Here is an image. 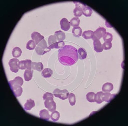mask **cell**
Returning <instances> with one entry per match:
<instances>
[{
  "instance_id": "obj_1",
  "label": "cell",
  "mask_w": 128,
  "mask_h": 126,
  "mask_svg": "<svg viewBox=\"0 0 128 126\" xmlns=\"http://www.w3.org/2000/svg\"><path fill=\"white\" fill-rule=\"evenodd\" d=\"M58 57L60 62L67 66L74 65L79 59L77 49L70 45H65L58 50Z\"/></svg>"
},
{
  "instance_id": "obj_2",
  "label": "cell",
  "mask_w": 128,
  "mask_h": 126,
  "mask_svg": "<svg viewBox=\"0 0 128 126\" xmlns=\"http://www.w3.org/2000/svg\"><path fill=\"white\" fill-rule=\"evenodd\" d=\"M53 97H48L44 100V106L48 109L50 112H52L55 111L56 108V103L54 100Z\"/></svg>"
},
{
  "instance_id": "obj_3",
  "label": "cell",
  "mask_w": 128,
  "mask_h": 126,
  "mask_svg": "<svg viewBox=\"0 0 128 126\" xmlns=\"http://www.w3.org/2000/svg\"><path fill=\"white\" fill-rule=\"evenodd\" d=\"M69 93L67 89L60 90L58 88H56L53 91V94L56 97H58L61 100H66L68 98Z\"/></svg>"
},
{
  "instance_id": "obj_4",
  "label": "cell",
  "mask_w": 128,
  "mask_h": 126,
  "mask_svg": "<svg viewBox=\"0 0 128 126\" xmlns=\"http://www.w3.org/2000/svg\"><path fill=\"white\" fill-rule=\"evenodd\" d=\"M74 3L75 4L76 6L73 11L74 15L76 16V17H80L83 14L82 9L86 5L83 3L79 2H74Z\"/></svg>"
},
{
  "instance_id": "obj_5",
  "label": "cell",
  "mask_w": 128,
  "mask_h": 126,
  "mask_svg": "<svg viewBox=\"0 0 128 126\" xmlns=\"http://www.w3.org/2000/svg\"><path fill=\"white\" fill-rule=\"evenodd\" d=\"M19 60L17 58H13L10 60L9 65L10 67V69L12 72L17 73L19 71L18 68V63Z\"/></svg>"
},
{
  "instance_id": "obj_6",
  "label": "cell",
  "mask_w": 128,
  "mask_h": 126,
  "mask_svg": "<svg viewBox=\"0 0 128 126\" xmlns=\"http://www.w3.org/2000/svg\"><path fill=\"white\" fill-rule=\"evenodd\" d=\"M106 33V29L103 27H100L96 30L94 32V35L92 39L94 40L95 39L100 40L103 37Z\"/></svg>"
},
{
  "instance_id": "obj_7",
  "label": "cell",
  "mask_w": 128,
  "mask_h": 126,
  "mask_svg": "<svg viewBox=\"0 0 128 126\" xmlns=\"http://www.w3.org/2000/svg\"><path fill=\"white\" fill-rule=\"evenodd\" d=\"M14 94L16 97H19L21 96L23 92V88L20 85H13L10 86Z\"/></svg>"
},
{
  "instance_id": "obj_8",
  "label": "cell",
  "mask_w": 128,
  "mask_h": 126,
  "mask_svg": "<svg viewBox=\"0 0 128 126\" xmlns=\"http://www.w3.org/2000/svg\"><path fill=\"white\" fill-rule=\"evenodd\" d=\"M115 95L116 94H112L109 92H106L104 93L102 92L101 95V98L102 101H105L108 103L114 98V97Z\"/></svg>"
},
{
  "instance_id": "obj_9",
  "label": "cell",
  "mask_w": 128,
  "mask_h": 126,
  "mask_svg": "<svg viewBox=\"0 0 128 126\" xmlns=\"http://www.w3.org/2000/svg\"><path fill=\"white\" fill-rule=\"evenodd\" d=\"M60 25L61 29L65 31H68L70 28V22H69L68 20L66 18H64L61 20L60 22Z\"/></svg>"
},
{
  "instance_id": "obj_10",
  "label": "cell",
  "mask_w": 128,
  "mask_h": 126,
  "mask_svg": "<svg viewBox=\"0 0 128 126\" xmlns=\"http://www.w3.org/2000/svg\"><path fill=\"white\" fill-rule=\"evenodd\" d=\"M31 37L32 39L34 41L35 43L38 45L41 41L44 39V36L41 35L40 33L37 32H34L31 34Z\"/></svg>"
},
{
  "instance_id": "obj_11",
  "label": "cell",
  "mask_w": 128,
  "mask_h": 126,
  "mask_svg": "<svg viewBox=\"0 0 128 126\" xmlns=\"http://www.w3.org/2000/svg\"><path fill=\"white\" fill-rule=\"evenodd\" d=\"M23 83V79L21 77L19 76L16 77L14 80L9 81V84L10 86L16 85L22 86Z\"/></svg>"
},
{
  "instance_id": "obj_12",
  "label": "cell",
  "mask_w": 128,
  "mask_h": 126,
  "mask_svg": "<svg viewBox=\"0 0 128 126\" xmlns=\"http://www.w3.org/2000/svg\"><path fill=\"white\" fill-rule=\"evenodd\" d=\"M94 41V48L95 51L97 53H101L102 52L103 49L102 48V44L100 40L95 39Z\"/></svg>"
},
{
  "instance_id": "obj_13",
  "label": "cell",
  "mask_w": 128,
  "mask_h": 126,
  "mask_svg": "<svg viewBox=\"0 0 128 126\" xmlns=\"http://www.w3.org/2000/svg\"><path fill=\"white\" fill-rule=\"evenodd\" d=\"M35 106L34 100L31 99H29L26 100V103L24 105V109L26 111H30Z\"/></svg>"
},
{
  "instance_id": "obj_14",
  "label": "cell",
  "mask_w": 128,
  "mask_h": 126,
  "mask_svg": "<svg viewBox=\"0 0 128 126\" xmlns=\"http://www.w3.org/2000/svg\"><path fill=\"white\" fill-rule=\"evenodd\" d=\"M44 66L42 62H31V68L34 70L41 71L43 70Z\"/></svg>"
},
{
  "instance_id": "obj_15",
  "label": "cell",
  "mask_w": 128,
  "mask_h": 126,
  "mask_svg": "<svg viewBox=\"0 0 128 126\" xmlns=\"http://www.w3.org/2000/svg\"><path fill=\"white\" fill-rule=\"evenodd\" d=\"M40 118L46 120H49L50 118V115L49 112L46 109L41 110L40 112Z\"/></svg>"
},
{
  "instance_id": "obj_16",
  "label": "cell",
  "mask_w": 128,
  "mask_h": 126,
  "mask_svg": "<svg viewBox=\"0 0 128 126\" xmlns=\"http://www.w3.org/2000/svg\"><path fill=\"white\" fill-rule=\"evenodd\" d=\"M34 73V70H26L25 71L24 77L25 80L26 81H29L31 80Z\"/></svg>"
},
{
  "instance_id": "obj_17",
  "label": "cell",
  "mask_w": 128,
  "mask_h": 126,
  "mask_svg": "<svg viewBox=\"0 0 128 126\" xmlns=\"http://www.w3.org/2000/svg\"><path fill=\"white\" fill-rule=\"evenodd\" d=\"M54 35L56 37L57 40L58 41V42L63 41L66 39V34L62 31H57L55 33Z\"/></svg>"
},
{
  "instance_id": "obj_18",
  "label": "cell",
  "mask_w": 128,
  "mask_h": 126,
  "mask_svg": "<svg viewBox=\"0 0 128 126\" xmlns=\"http://www.w3.org/2000/svg\"><path fill=\"white\" fill-rule=\"evenodd\" d=\"M114 88V86L113 84L111 83H106L104 84L102 87V92H109L113 90Z\"/></svg>"
},
{
  "instance_id": "obj_19",
  "label": "cell",
  "mask_w": 128,
  "mask_h": 126,
  "mask_svg": "<svg viewBox=\"0 0 128 126\" xmlns=\"http://www.w3.org/2000/svg\"><path fill=\"white\" fill-rule=\"evenodd\" d=\"M65 46V43L63 41H60L56 42L55 43L53 44L52 45H50L48 47V49L51 50L52 49L56 48V49H58V48H63Z\"/></svg>"
},
{
  "instance_id": "obj_20",
  "label": "cell",
  "mask_w": 128,
  "mask_h": 126,
  "mask_svg": "<svg viewBox=\"0 0 128 126\" xmlns=\"http://www.w3.org/2000/svg\"><path fill=\"white\" fill-rule=\"evenodd\" d=\"M78 57L81 60H84L86 59L87 56V54L86 51L83 48H80L79 49L77 50Z\"/></svg>"
},
{
  "instance_id": "obj_21",
  "label": "cell",
  "mask_w": 128,
  "mask_h": 126,
  "mask_svg": "<svg viewBox=\"0 0 128 126\" xmlns=\"http://www.w3.org/2000/svg\"><path fill=\"white\" fill-rule=\"evenodd\" d=\"M72 32L73 33L74 36L79 38L80 36H81L82 34V29L79 26L74 27L72 29Z\"/></svg>"
},
{
  "instance_id": "obj_22",
  "label": "cell",
  "mask_w": 128,
  "mask_h": 126,
  "mask_svg": "<svg viewBox=\"0 0 128 126\" xmlns=\"http://www.w3.org/2000/svg\"><path fill=\"white\" fill-rule=\"evenodd\" d=\"M53 71L52 70L49 68H46L43 70L42 74L43 77L44 78H50L52 76Z\"/></svg>"
},
{
  "instance_id": "obj_23",
  "label": "cell",
  "mask_w": 128,
  "mask_h": 126,
  "mask_svg": "<svg viewBox=\"0 0 128 126\" xmlns=\"http://www.w3.org/2000/svg\"><path fill=\"white\" fill-rule=\"evenodd\" d=\"M22 51L20 48L16 47L13 48L12 51V55L15 58H18L22 54Z\"/></svg>"
},
{
  "instance_id": "obj_24",
  "label": "cell",
  "mask_w": 128,
  "mask_h": 126,
  "mask_svg": "<svg viewBox=\"0 0 128 126\" xmlns=\"http://www.w3.org/2000/svg\"><path fill=\"white\" fill-rule=\"evenodd\" d=\"M94 35V32L92 31H84L82 33V36L84 39H91L93 37Z\"/></svg>"
},
{
  "instance_id": "obj_25",
  "label": "cell",
  "mask_w": 128,
  "mask_h": 126,
  "mask_svg": "<svg viewBox=\"0 0 128 126\" xmlns=\"http://www.w3.org/2000/svg\"><path fill=\"white\" fill-rule=\"evenodd\" d=\"M82 13L86 17H90L93 13V10L88 6H85L82 9Z\"/></svg>"
},
{
  "instance_id": "obj_26",
  "label": "cell",
  "mask_w": 128,
  "mask_h": 126,
  "mask_svg": "<svg viewBox=\"0 0 128 126\" xmlns=\"http://www.w3.org/2000/svg\"><path fill=\"white\" fill-rule=\"evenodd\" d=\"M80 19L79 18H73L70 21V25L73 27H78V26L80 25Z\"/></svg>"
},
{
  "instance_id": "obj_27",
  "label": "cell",
  "mask_w": 128,
  "mask_h": 126,
  "mask_svg": "<svg viewBox=\"0 0 128 126\" xmlns=\"http://www.w3.org/2000/svg\"><path fill=\"white\" fill-rule=\"evenodd\" d=\"M60 116V114L58 111H54L52 112L50 115L51 120L54 122H56L59 120Z\"/></svg>"
},
{
  "instance_id": "obj_28",
  "label": "cell",
  "mask_w": 128,
  "mask_h": 126,
  "mask_svg": "<svg viewBox=\"0 0 128 126\" xmlns=\"http://www.w3.org/2000/svg\"><path fill=\"white\" fill-rule=\"evenodd\" d=\"M36 44L33 40H30L26 43V48L29 50H33L36 48Z\"/></svg>"
},
{
  "instance_id": "obj_29",
  "label": "cell",
  "mask_w": 128,
  "mask_h": 126,
  "mask_svg": "<svg viewBox=\"0 0 128 126\" xmlns=\"http://www.w3.org/2000/svg\"><path fill=\"white\" fill-rule=\"evenodd\" d=\"M68 100L71 106H74L75 105L76 101V97L74 93H71L69 94Z\"/></svg>"
},
{
  "instance_id": "obj_30",
  "label": "cell",
  "mask_w": 128,
  "mask_h": 126,
  "mask_svg": "<svg viewBox=\"0 0 128 126\" xmlns=\"http://www.w3.org/2000/svg\"><path fill=\"white\" fill-rule=\"evenodd\" d=\"M102 92V91H99L95 94L94 101L98 104H101L103 102L101 98V95Z\"/></svg>"
},
{
  "instance_id": "obj_31",
  "label": "cell",
  "mask_w": 128,
  "mask_h": 126,
  "mask_svg": "<svg viewBox=\"0 0 128 126\" xmlns=\"http://www.w3.org/2000/svg\"><path fill=\"white\" fill-rule=\"evenodd\" d=\"M95 94L94 92H89L86 94V99L88 101L93 103L94 101Z\"/></svg>"
},
{
  "instance_id": "obj_32",
  "label": "cell",
  "mask_w": 128,
  "mask_h": 126,
  "mask_svg": "<svg viewBox=\"0 0 128 126\" xmlns=\"http://www.w3.org/2000/svg\"><path fill=\"white\" fill-rule=\"evenodd\" d=\"M37 46L40 47V48H42V50H43L44 51H47V52H48V51H46L45 50L48 49V45H47V42L45 41V39H43L41 41V42L38 44L37 45Z\"/></svg>"
},
{
  "instance_id": "obj_33",
  "label": "cell",
  "mask_w": 128,
  "mask_h": 126,
  "mask_svg": "<svg viewBox=\"0 0 128 126\" xmlns=\"http://www.w3.org/2000/svg\"><path fill=\"white\" fill-rule=\"evenodd\" d=\"M103 39L105 42H111L113 40V36L112 34L106 32V34L103 37Z\"/></svg>"
},
{
  "instance_id": "obj_34",
  "label": "cell",
  "mask_w": 128,
  "mask_h": 126,
  "mask_svg": "<svg viewBox=\"0 0 128 126\" xmlns=\"http://www.w3.org/2000/svg\"><path fill=\"white\" fill-rule=\"evenodd\" d=\"M57 42L56 37L55 36H53L51 35L49 37L48 39V45L49 46L52 45L53 44Z\"/></svg>"
},
{
  "instance_id": "obj_35",
  "label": "cell",
  "mask_w": 128,
  "mask_h": 126,
  "mask_svg": "<svg viewBox=\"0 0 128 126\" xmlns=\"http://www.w3.org/2000/svg\"><path fill=\"white\" fill-rule=\"evenodd\" d=\"M112 44L111 42H105L102 45V48L103 50H108L112 48Z\"/></svg>"
},
{
  "instance_id": "obj_36",
  "label": "cell",
  "mask_w": 128,
  "mask_h": 126,
  "mask_svg": "<svg viewBox=\"0 0 128 126\" xmlns=\"http://www.w3.org/2000/svg\"><path fill=\"white\" fill-rule=\"evenodd\" d=\"M31 62L32 61L30 60H24V65L26 69L31 70Z\"/></svg>"
},
{
  "instance_id": "obj_37",
  "label": "cell",
  "mask_w": 128,
  "mask_h": 126,
  "mask_svg": "<svg viewBox=\"0 0 128 126\" xmlns=\"http://www.w3.org/2000/svg\"><path fill=\"white\" fill-rule=\"evenodd\" d=\"M35 51H36L37 54L38 55H43L47 52V51H44L38 46L35 48Z\"/></svg>"
},
{
  "instance_id": "obj_38",
  "label": "cell",
  "mask_w": 128,
  "mask_h": 126,
  "mask_svg": "<svg viewBox=\"0 0 128 126\" xmlns=\"http://www.w3.org/2000/svg\"><path fill=\"white\" fill-rule=\"evenodd\" d=\"M18 68L21 70L26 69L24 65V60H22L19 62L18 63Z\"/></svg>"
},
{
  "instance_id": "obj_39",
  "label": "cell",
  "mask_w": 128,
  "mask_h": 126,
  "mask_svg": "<svg viewBox=\"0 0 128 126\" xmlns=\"http://www.w3.org/2000/svg\"><path fill=\"white\" fill-rule=\"evenodd\" d=\"M54 97V94H51V93H49V92H46L43 95V100H45L46 98L47 97Z\"/></svg>"
}]
</instances>
